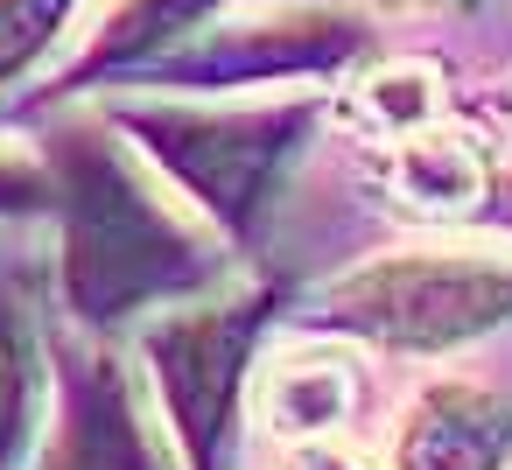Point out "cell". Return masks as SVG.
<instances>
[{
  "label": "cell",
  "mask_w": 512,
  "mask_h": 470,
  "mask_svg": "<svg viewBox=\"0 0 512 470\" xmlns=\"http://www.w3.org/2000/svg\"><path fill=\"white\" fill-rule=\"evenodd\" d=\"M43 176H50V211L64 225L57 267L78 323L113 330L141 309L183 302L218 281L225 267L218 239H204L127 162V148L106 127H57Z\"/></svg>",
  "instance_id": "6da1fadb"
},
{
  "label": "cell",
  "mask_w": 512,
  "mask_h": 470,
  "mask_svg": "<svg viewBox=\"0 0 512 470\" xmlns=\"http://www.w3.org/2000/svg\"><path fill=\"white\" fill-rule=\"evenodd\" d=\"M113 120L148 148L162 176H176L204 218L232 239H253L260 211L274 204L288 162L302 155L323 99H274V106H113Z\"/></svg>",
  "instance_id": "7a4b0ae2"
},
{
  "label": "cell",
  "mask_w": 512,
  "mask_h": 470,
  "mask_svg": "<svg viewBox=\"0 0 512 470\" xmlns=\"http://www.w3.org/2000/svg\"><path fill=\"white\" fill-rule=\"evenodd\" d=\"M309 323L372 337L386 351H456L498 323H512V260L498 253H379L337 274Z\"/></svg>",
  "instance_id": "3957f363"
},
{
  "label": "cell",
  "mask_w": 512,
  "mask_h": 470,
  "mask_svg": "<svg viewBox=\"0 0 512 470\" xmlns=\"http://www.w3.org/2000/svg\"><path fill=\"white\" fill-rule=\"evenodd\" d=\"M267 316H274V295L253 288V295L169 309L162 323L141 330V358L155 372V393L169 407V428H176L190 470H225L246 365H253V344L267 330Z\"/></svg>",
  "instance_id": "277c9868"
},
{
  "label": "cell",
  "mask_w": 512,
  "mask_h": 470,
  "mask_svg": "<svg viewBox=\"0 0 512 470\" xmlns=\"http://www.w3.org/2000/svg\"><path fill=\"white\" fill-rule=\"evenodd\" d=\"M365 50V22L358 15H330V8H281L274 22H204L183 50H169L148 78L176 85V92H239L260 78H316V71H344Z\"/></svg>",
  "instance_id": "5b68a950"
},
{
  "label": "cell",
  "mask_w": 512,
  "mask_h": 470,
  "mask_svg": "<svg viewBox=\"0 0 512 470\" xmlns=\"http://www.w3.org/2000/svg\"><path fill=\"white\" fill-rule=\"evenodd\" d=\"M57 435L36 470H162L120 358L99 337H57Z\"/></svg>",
  "instance_id": "8992f818"
},
{
  "label": "cell",
  "mask_w": 512,
  "mask_h": 470,
  "mask_svg": "<svg viewBox=\"0 0 512 470\" xmlns=\"http://www.w3.org/2000/svg\"><path fill=\"white\" fill-rule=\"evenodd\" d=\"M505 463H512V400L477 379H435L393 435V470H505Z\"/></svg>",
  "instance_id": "52a82bcc"
},
{
  "label": "cell",
  "mask_w": 512,
  "mask_h": 470,
  "mask_svg": "<svg viewBox=\"0 0 512 470\" xmlns=\"http://www.w3.org/2000/svg\"><path fill=\"white\" fill-rule=\"evenodd\" d=\"M379 183L407 218H477L498 197V162L477 134L428 120L400 141H379Z\"/></svg>",
  "instance_id": "ba28073f"
},
{
  "label": "cell",
  "mask_w": 512,
  "mask_h": 470,
  "mask_svg": "<svg viewBox=\"0 0 512 470\" xmlns=\"http://www.w3.org/2000/svg\"><path fill=\"white\" fill-rule=\"evenodd\" d=\"M365 400V379L344 351H295L274 358L260 379V421L281 442H330Z\"/></svg>",
  "instance_id": "9c48e42d"
},
{
  "label": "cell",
  "mask_w": 512,
  "mask_h": 470,
  "mask_svg": "<svg viewBox=\"0 0 512 470\" xmlns=\"http://www.w3.org/2000/svg\"><path fill=\"white\" fill-rule=\"evenodd\" d=\"M218 15V0H120L99 22L92 50L78 57L71 85H92L99 71H155L169 50H183L204 22Z\"/></svg>",
  "instance_id": "30bf717a"
},
{
  "label": "cell",
  "mask_w": 512,
  "mask_h": 470,
  "mask_svg": "<svg viewBox=\"0 0 512 470\" xmlns=\"http://www.w3.org/2000/svg\"><path fill=\"white\" fill-rule=\"evenodd\" d=\"M43 407V330L15 288H0V470H22Z\"/></svg>",
  "instance_id": "8fae6325"
},
{
  "label": "cell",
  "mask_w": 512,
  "mask_h": 470,
  "mask_svg": "<svg viewBox=\"0 0 512 470\" xmlns=\"http://www.w3.org/2000/svg\"><path fill=\"white\" fill-rule=\"evenodd\" d=\"M351 120L365 127V141H400L442 120V78L428 64H386L365 85H351Z\"/></svg>",
  "instance_id": "7c38bea8"
},
{
  "label": "cell",
  "mask_w": 512,
  "mask_h": 470,
  "mask_svg": "<svg viewBox=\"0 0 512 470\" xmlns=\"http://www.w3.org/2000/svg\"><path fill=\"white\" fill-rule=\"evenodd\" d=\"M78 8L85 0H0V85L22 78L43 50H57Z\"/></svg>",
  "instance_id": "4fadbf2b"
},
{
  "label": "cell",
  "mask_w": 512,
  "mask_h": 470,
  "mask_svg": "<svg viewBox=\"0 0 512 470\" xmlns=\"http://www.w3.org/2000/svg\"><path fill=\"white\" fill-rule=\"evenodd\" d=\"M15 211H50V176L22 169V162H0V218Z\"/></svg>",
  "instance_id": "5bb4252c"
},
{
  "label": "cell",
  "mask_w": 512,
  "mask_h": 470,
  "mask_svg": "<svg viewBox=\"0 0 512 470\" xmlns=\"http://www.w3.org/2000/svg\"><path fill=\"white\" fill-rule=\"evenodd\" d=\"M288 470H372V463H358V456H344V449H330V442H302V449L288 456Z\"/></svg>",
  "instance_id": "9a60e30c"
},
{
  "label": "cell",
  "mask_w": 512,
  "mask_h": 470,
  "mask_svg": "<svg viewBox=\"0 0 512 470\" xmlns=\"http://www.w3.org/2000/svg\"><path fill=\"white\" fill-rule=\"evenodd\" d=\"M386 8H463V0H386Z\"/></svg>",
  "instance_id": "2e32d148"
},
{
  "label": "cell",
  "mask_w": 512,
  "mask_h": 470,
  "mask_svg": "<svg viewBox=\"0 0 512 470\" xmlns=\"http://www.w3.org/2000/svg\"><path fill=\"white\" fill-rule=\"evenodd\" d=\"M498 190H505V204H498V211H505V225H512V183H498Z\"/></svg>",
  "instance_id": "e0dca14e"
}]
</instances>
